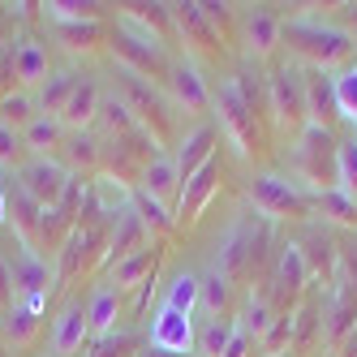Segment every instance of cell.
Here are the masks:
<instances>
[{"mask_svg":"<svg viewBox=\"0 0 357 357\" xmlns=\"http://www.w3.org/2000/svg\"><path fill=\"white\" fill-rule=\"evenodd\" d=\"M112 91L130 104V112L138 116V130L155 142L160 151L176 146V138H181V130H176V112L172 99L164 95V86H155L146 78V73L130 69V65H112Z\"/></svg>","mask_w":357,"mask_h":357,"instance_id":"1","label":"cell"},{"mask_svg":"<svg viewBox=\"0 0 357 357\" xmlns=\"http://www.w3.org/2000/svg\"><path fill=\"white\" fill-rule=\"evenodd\" d=\"M284 39L293 47V56L305 61L310 69H323L331 73L336 65H353V35L349 26H336V22H323V17H310L301 13L293 22H284Z\"/></svg>","mask_w":357,"mask_h":357,"instance_id":"2","label":"cell"},{"mask_svg":"<svg viewBox=\"0 0 357 357\" xmlns=\"http://www.w3.org/2000/svg\"><path fill=\"white\" fill-rule=\"evenodd\" d=\"M52 289H56V267L47 263L39 250L13 241V250L5 254V293H9V301L43 314Z\"/></svg>","mask_w":357,"mask_h":357,"instance_id":"3","label":"cell"},{"mask_svg":"<svg viewBox=\"0 0 357 357\" xmlns=\"http://www.w3.org/2000/svg\"><path fill=\"white\" fill-rule=\"evenodd\" d=\"M289 168H293V181L301 190H336V138L323 125H305V130L293 138V155H289Z\"/></svg>","mask_w":357,"mask_h":357,"instance_id":"4","label":"cell"},{"mask_svg":"<svg viewBox=\"0 0 357 357\" xmlns=\"http://www.w3.org/2000/svg\"><path fill=\"white\" fill-rule=\"evenodd\" d=\"M250 202L263 220H310L314 215V194L280 172L250 176Z\"/></svg>","mask_w":357,"mask_h":357,"instance_id":"5","label":"cell"},{"mask_svg":"<svg viewBox=\"0 0 357 357\" xmlns=\"http://www.w3.org/2000/svg\"><path fill=\"white\" fill-rule=\"evenodd\" d=\"M267 224L254 215V220H237V224H228V233L220 237V245H215V263L211 267H220L233 284H241V280H250V271L259 267V259H263V245H267Z\"/></svg>","mask_w":357,"mask_h":357,"instance_id":"6","label":"cell"},{"mask_svg":"<svg viewBox=\"0 0 357 357\" xmlns=\"http://www.w3.org/2000/svg\"><path fill=\"white\" fill-rule=\"evenodd\" d=\"M211 121L220 125V138H228L241 155H254L263 146V125H259V108H250L241 91L233 86V78H224L211 104Z\"/></svg>","mask_w":357,"mask_h":357,"instance_id":"7","label":"cell"},{"mask_svg":"<svg viewBox=\"0 0 357 357\" xmlns=\"http://www.w3.org/2000/svg\"><path fill=\"white\" fill-rule=\"evenodd\" d=\"M164 95L172 99L176 112L185 116H207L211 104H215V91L207 82V73H202V65L194 56H172L168 61V73H164Z\"/></svg>","mask_w":357,"mask_h":357,"instance_id":"8","label":"cell"},{"mask_svg":"<svg viewBox=\"0 0 357 357\" xmlns=\"http://www.w3.org/2000/svg\"><path fill=\"white\" fill-rule=\"evenodd\" d=\"M267 112L284 134H301L310 125V112H305V82L293 65H280L267 73Z\"/></svg>","mask_w":357,"mask_h":357,"instance_id":"9","label":"cell"},{"mask_svg":"<svg viewBox=\"0 0 357 357\" xmlns=\"http://www.w3.org/2000/svg\"><path fill=\"white\" fill-rule=\"evenodd\" d=\"M13 176H17V190L26 194L31 202H39L43 211H56L61 198H65V190H69V176L73 172L56 155H31Z\"/></svg>","mask_w":357,"mask_h":357,"instance_id":"10","label":"cell"},{"mask_svg":"<svg viewBox=\"0 0 357 357\" xmlns=\"http://www.w3.org/2000/svg\"><path fill=\"white\" fill-rule=\"evenodd\" d=\"M43 17L52 22L56 39L69 47V52H91V47H99V39H104V22H99L86 5H61V0H47Z\"/></svg>","mask_w":357,"mask_h":357,"instance_id":"11","label":"cell"},{"mask_svg":"<svg viewBox=\"0 0 357 357\" xmlns=\"http://www.w3.org/2000/svg\"><path fill=\"white\" fill-rule=\"evenodd\" d=\"M194 344H198V323H194V314H181V310H172V305H155L151 327H146V349L190 357Z\"/></svg>","mask_w":357,"mask_h":357,"instance_id":"12","label":"cell"},{"mask_svg":"<svg viewBox=\"0 0 357 357\" xmlns=\"http://www.w3.org/2000/svg\"><path fill=\"white\" fill-rule=\"evenodd\" d=\"M168 13H172V31L185 39V56H194V61H202V56H220V35H215V26L207 22V13H202V5H168Z\"/></svg>","mask_w":357,"mask_h":357,"instance_id":"13","label":"cell"},{"mask_svg":"<svg viewBox=\"0 0 357 357\" xmlns=\"http://www.w3.org/2000/svg\"><path fill=\"white\" fill-rule=\"evenodd\" d=\"M86 344H91L86 301L69 297L61 310H56V319H52V331H47V353H52V357H78Z\"/></svg>","mask_w":357,"mask_h":357,"instance_id":"14","label":"cell"},{"mask_svg":"<svg viewBox=\"0 0 357 357\" xmlns=\"http://www.w3.org/2000/svg\"><path fill=\"white\" fill-rule=\"evenodd\" d=\"M215 146H220V125H215V121H198V125H190V130L176 138L172 160H176V172H181V181H185V176H194L207 160L220 155Z\"/></svg>","mask_w":357,"mask_h":357,"instance_id":"15","label":"cell"},{"mask_svg":"<svg viewBox=\"0 0 357 357\" xmlns=\"http://www.w3.org/2000/svg\"><path fill=\"white\" fill-rule=\"evenodd\" d=\"M215 190H220V155L207 160L194 176L181 181V194H176V207H172L176 224H194L202 211H207V202L215 198Z\"/></svg>","mask_w":357,"mask_h":357,"instance_id":"16","label":"cell"},{"mask_svg":"<svg viewBox=\"0 0 357 357\" xmlns=\"http://www.w3.org/2000/svg\"><path fill=\"white\" fill-rule=\"evenodd\" d=\"M160 237L151 233V228L142 224V215L134 211V202L125 207L116 220H112V233H108V254H104V263L112 267V263H121V259H130V254H138V250H146V245H155Z\"/></svg>","mask_w":357,"mask_h":357,"instance_id":"17","label":"cell"},{"mask_svg":"<svg viewBox=\"0 0 357 357\" xmlns=\"http://www.w3.org/2000/svg\"><path fill=\"white\" fill-rule=\"evenodd\" d=\"M305 280H310V267H305V254H301V245L297 241H289V245H280V254H275V275H271V284H275V297H280V314H289L293 310V297L305 289Z\"/></svg>","mask_w":357,"mask_h":357,"instance_id":"18","label":"cell"},{"mask_svg":"<svg viewBox=\"0 0 357 357\" xmlns=\"http://www.w3.org/2000/svg\"><path fill=\"white\" fill-rule=\"evenodd\" d=\"M56 160L73 172V176H95L104 168V142H99L95 130H69L65 146L56 151Z\"/></svg>","mask_w":357,"mask_h":357,"instance_id":"19","label":"cell"},{"mask_svg":"<svg viewBox=\"0 0 357 357\" xmlns=\"http://www.w3.org/2000/svg\"><path fill=\"white\" fill-rule=\"evenodd\" d=\"M47 73H52V56H47V47L35 35H22L13 43V82L22 91H39L47 82Z\"/></svg>","mask_w":357,"mask_h":357,"instance_id":"20","label":"cell"},{"mask_svg":"<svg viewBox=\"0 0 357 357\" xmlns=\"http://www.w3.org/2000/svg\"><path fill=\"white\" fill-rule=\"evenodd\" d=\"M134 190H142V194H151V198L168 202V207H176V194H181V172H176L172 151H160V155L138 172V185H134Z\"/></svg>","mask_w":357,"mask_h":357,"instance_id":"21","label":"cell"},{"mask_svg":"<svg viewBox=\"0 0 357 357\" xmlns=\"http://www.w3.org/2000/svg\"><path fill=\"white\" fill-rule=\"evenodd\" d=\"M301 82H305V112H310V125L331 130V121L340 116V108H336V82H331V73L305 69Z\"/></svg>","mask_w":357,"mask_h":357,"instance_id":"22","label":"cell"},{"mask_svg":"<svg viewBox=\"0 0 357 357\" xmlns=\"http://www.w3.org/2000/svg\"><path fill=\"white\" fill-rule=\"evenodd\" d=\"M99 99H104V82L99 78H78V86H73L69 95V104L61 112L65 121V130H95V116H99Z\"/></svg>","mask_w":357,"mask_h":357,"instance_id":"23","label":"cell"},{"mask_svg":"<svg viewBox=\"0 0 357 357\" xmlns=\"http://www.w3.org/2000/svg\"><path fill=\"white\" fill-rule=\"evenodd\" d=\"M121 289L112 284H95L91 297H86V327H91V340H104L116 331V319H121Z\"/></svg>","mask_w":357,"mask_h":357,"instance_id":"24","label":"cell"},{"mask_svg":"<svg viewBox=\"0 0 357 357\" xmlns=\"http://www.w3.org/2000/svg\"><path fill=\"white\" fill-rule=\"evenodd\" d=\"M241 35H245L250 56H271L275 43L284 39V22H280L271 9H250V13L241 17Z\"/></svg>","mask_w":357,"mask_h":357,"instance_id":"25","label":"cell"},{"mask_svg":"<svg viewBox=\"0 0 357 357\" xmlns=\"http://www.w3.org/2000/svg\"><path fill=\"white\" fill-rule=\"evenodd\" d=\"M39 331H43V314H35V310H26V305L9 301L5 319H0V340H5V349H13V353L31 349L39 340Z\"/></svg>","mask_w":357,"mask_h":357,"instance_id":"26","label":"cell"},{"mask_svg":"<svg viewBox=\"0 0 357 357\" xmlns=\"http://www.w3.org/2000/svg\"><path fill=\"white\" fill-rule=\"evenodd\" d=\"M155 263H160V241L146 245V250H138V254H130V259H121V263H112L108 284L121 289V293L142 289V284H151V271H155Z\"/></svg>","mask_w":357,"mask_h":357,"instance_id":"27","label":"cell"},{"mask_svg":"<svg viewBox=\"0 0 357 357\" xmlns=\"http://www.w3.org/2000/svg\"><path fill=\"white\" fill-rule=\"evenodd\" d=\"M95 134H108L112 142H116V138H130V134H138V116L130 112V104H125V99H121L112 86H104V99H99Z\"/></svg>","mask_w":357,"mask_h":357,"instance_id":"28","label":"cell"},{"mask_svg":"<svg viewBox=\"0 0 357 357\" xmlns=\"http://www.w3.org/2000/svg\"><path fill=\"white\" fill-rule=\"evenodd\" d=\"M65 121L61 116H35L26 130H22V142H26V155H56V151L65 146Z\"/></svg>","mask_w":357,"mask_h":357,"instance_id":"29","label":"cell"},{"mask_svg":"<svg viewBox=\"0 0 357 357\" xmlns=\"http://www.w3.org/2000/svg\"><path fill=\"white\" fill-rule=\"evenodd\" d=\"M198 284H202V301H198V310H207L211 319H228V305H233V280H228L220 267H207V271H198Z\"/></svg>","mask_w":357,"mask_h":357,"instance_id":"30","label":"cell"},{"mask_svg":"<svg viewBox=\"0 0 357 357\" xmlns=\"http://www.w3.org/2000/svg\"><path fill=\"white\" fill-rule=\"evenodd\" d=\"M198 301H202L198 271H190V267L172 271V275H168V284H164L160 305H172V310H181V314H198Z\"/></svg>","mask_w":357,"mask_h":357,"instance_id":"31","label":"cell"},{"mask_svg":"<svg viewBox=\"0 0 357 357\" xmlns=\"http://www.w3.org/2000/svg\"><path fill=\"white\" fill-rule=\"evenodd\" d=\"M73 86H78V73H73V69H52V73H47V82L35 91L39 112L43 116H61L65 104H69V95H73Z\"/></svg>","mask_w":357,"mask_h":357,"instance_id":"32","label":"cell"},{"mask_svg":"<svg viewBox=\"0 0 357 357\" xmlns=\"http://www.w3.org/2000/svg\"><path fill=\"white\" fill-rule=\"evenodd\" d=\"M134 211L142 215V224H146L155 237H168L172 228H176V215H172V207H168V202L151 198V194H142V190H134Z\"/></svg>","mask_w":357,"mask_h":357,"instance_id":"33","label":"cell"},{"mask_svg":"<svg viewBox=\"0 0 357 357\" xmlns=\"http://www.w3.org/2000/svg\"><path fill=\"white\" fill-rule=\"evenodd\" d=\"M233 327H237V319H207V323L198 327L194 353H198V357H224L228 340H233Z\"/></svg>","mask_w":357,"mask_h":357,"instance_id":"34","label":"cell"},{"mask_svg":"<svg viewBox=\"0 0 357 357\" xmlns=\"http://www.w3.org/2000/svg\"><path fill=\"white\" fill-rule=\"evenodd\" d=\"M39 116V104H35V91H9L0 99V121L13 125V130H26V125Z\"/></svg>","mask_w":357,"mask_h":357,"instance_id":"35","label":"cell"},{"mask_svg":"<svg viewBox=\"0 0 357 357\" xmlns=\"http://www.w3.org/2000/svg\"><path fill=\"white\" fill-rule=\"evenodd\" d=\"M314 211L323 215V220H336V224H357V202L344 194V190H319L314 194Z\"/></svg>","mask_w":357,"mask_h":357,"instance_id":"36","label":"cell"},{"mask_svg":"<svg viewBox=\"0 0 357 357\" xmlns=\"http://www.w3.org/2000/svg\"><path fill=\"white\" fill-rule=\"evenodd\" d=\"M331 82H336V108H340V121L357 125V61L344 65L340 73H331Z\"/></svg>","mask_w":357,"mask_h":357,"instance_id":"37","label":"cell"},{"mask_svg":"<svg viewBox=\"0 0 357 357\" xmlns=\"http://www.w3.org/2000/svg\"><path fill=\"white\" fill-rule=\"evenodd\" d=\"M336 190H344L357 202V138L336 142Z\"/></svg>","mask_w":357,"mask_h":357,"instance_id":"38","label":"cell"},{"mask_svg":"<svg viewBox=\"0 0 357 357\" xmlns=\"http://www.w3.org/2000/svg\"><path fill=\"white\" fill-rule=\"evenodd\" d=\"M26 142H22V130H13V125L0 121V168L5 172H17L22 164H26Z\"/></svg>","mask_w":357,"mask_h":357,"instance_id":"39","label":"cell"},{"mask_svg":"<svg viewBox=\"0 0 357 357\" xmlns=\"http://www.w3.org/2000/svg\"><path fill=\"white\" fill-rule=\"evenodd\" d=\"M271 319H275V314H271L267 293H250V297H245V310H241V319H237V323H241V327H250L254 336L263 340V331L271 327Z\"/></svg>","mask_w":357,"mask_h":357,"instance_id":"40","label":"cell"},{"mask_svg":"<svg viewBox=\"0 0 357 357\" xmlns=\"http://www.w3.org/2000/svg\"><path fill=\"white\" fill-rule=\"evenodd\" d=\"M254 344H259V336H254L250 327H233V340H228V349H224V357H250L254 353Z\"/></svg>","mask_w":357,"mask_h":357,"instance_id":"41","label":"cell"},{"mask_svg":"<svg viewBox=\"0 0 357 357\" xmlns=\"http://www.w3.org/2000/svg\"><path fill=\"white\" fill-rule=\"evenodd\" d=\"M13 86H17V82H13V47H5V52H0V99H5ZM17 91H22V86H17Z\"/></svg>","mask_w":357,"mask_h":357,"instance_id":"42","label":"cell"},{"mask_svg":"<svg viewBox=\"0 0 357 357\" xmlns=\"http://www.w3.org/2000/svg\"><path fill=\"white\" fill-rule=\"evenodd\" d=\"M0 224H9V190L0 181Z\"/></svg>","mask_w":357,"mask_h":357,"instance_id":"43","label":"cell"},{"mask_svg":"<svg viewBox=\"0 0 357 357\" xmlns=\"http://www.w3.org/2000/svg\"><path fill=\"white\" fill-rule=\"evenodd\" d=\"M344 22H349V35H357V5H344Z\"/></svg>","mask_w":357,"mask_h":357,"instance_id":"44","label":"cell"},{"mask_svg":"<svg viewBox=\"0 0 357 357\" xmlns=\"http://www.w3.org/2000/svg\"><path fill=\"white\" fill-rule=\"evenodd\" d=\"M138 357H176V353H160V349H142ZM190 357H198V353H190Z\"/></svg>","mask_w":357,"mask_h":357,"instance_id":"45","label":"cell"},{"mask_svg":"<svg viewBox=\"0 0 357 357\" xmlns=\"http://www.w3.org/2000/svg\"><path fill=\"white\" fill-rule=\"evenodd\" d=\"M0 297H5V259H0Z\"/></svg>","mask_w":357,"mask_h":357,"instance_id":"46","label":"cell"},{"mask_svg":"<svg viewBox=\"0 0 357 357\" xmlns=\"http://www.w3.org/2000/svg\"><path fill=\"white\" fill-rule=\"evenodd\" d=\"M0 39H5V17H0ZM0 52H5V47H0Z\"/></svg>","mask_w":357,"mask_h":357,"instance_id":"47","label":"cell"},{"mask_svg":"<svg viewBox=\"0 0 357 357\" xmlns=\"http://www.w3.org/2000/svg\"><path fill=\"white\" fill-rule=\"evenodd\" d=\"M353 349H357V331H353Z\"/></svg>","mask_w":357,"mask_h":357,"instance_id":"48","label":"cell"},{"mask_svg":"<svg viewBox=\"0 0 357 357\" xmlns=\"http://www.w3.org/2000/svg\"><path fill=\"white\" fill-rule=\"evenodd\" d=\"M43 357H52V353H43Z\"/></svg>","mask_w":357,"mask_h":357,"instance_id":"49","label":"cell"},{"mask_svg":"<svg viewBox=\"0 0 357 357\" xmlns=\"http://www.w3.org/2000/svg\"><path fill=\"white\" fill-rule=\"evenodd\" d=\"M289 357H293V353H289Z\"/></svg>","mask_w":357,"mask_h":357,"instance_id":"50","label":"cell"}]
</instances>
